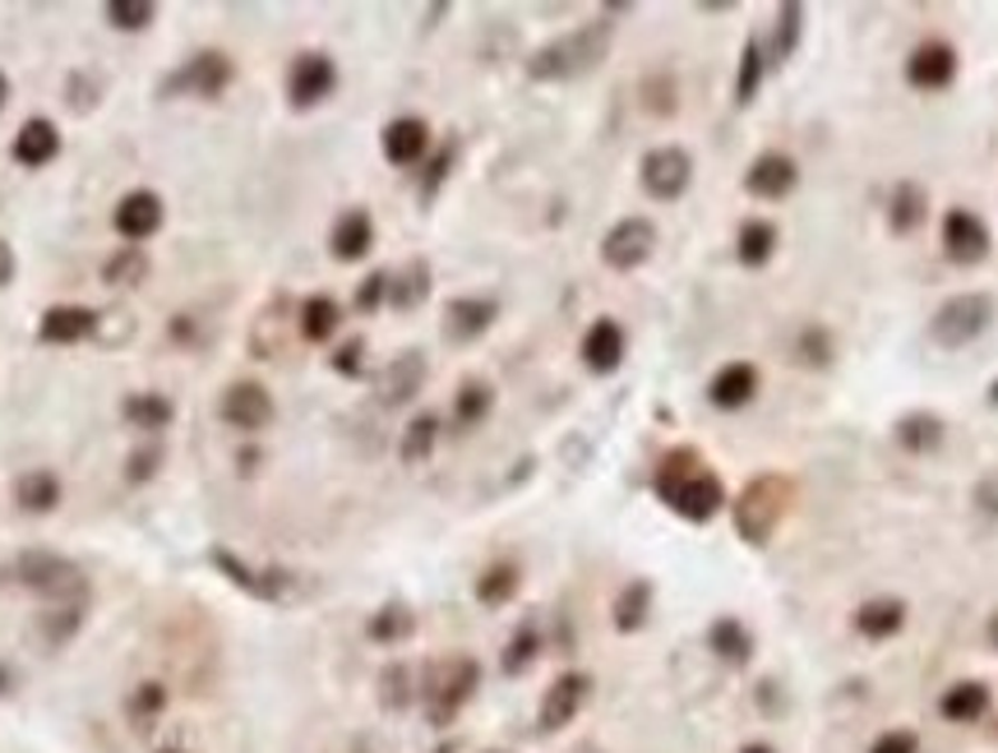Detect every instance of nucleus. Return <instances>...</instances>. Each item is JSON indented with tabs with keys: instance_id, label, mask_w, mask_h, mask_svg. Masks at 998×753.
I'll list each match as a JSON object with an SVG mask.
<instances>
[{
	"instance_id": "1",
	"label": "nucleus",
	"mask_w": 998,
	"mask_h": 753,
	"mask_svg": "<svg viewBox=\"0 0 998 753\" xmlns=\"http://www.w3.org/2000/svg\"><path fill=\"white\" fill-rule=\"evenodd\" d=\"M657 495L666 499V505L679 518H689V522H707L716 509H722V499H726L722 481L707 472V462L694 449H675V453L662 458V467H657Z\"/></svg>"
},
{
	"instance_id": "2",
	"label": "nucleus",
	"mask_w": 998,
	"mask_h": 753,
	"mask_svg": "<svg viewBox=\"0 0 998 753\" xmlns=\"http://www.w3.org/2000/svg\"><path fill=\"white\" fill-rule=\"evenodd\" d=\"M786 505H791V481L786 477H759V481H749V490L735 499V531L744 541H767L772 537V527L782 522V514H786Z\"/></svg>"
},
{
	"instance_id": "3",
	"label": "nucleus",
	"mask_w": 998,
	"mask_h": 753,
	"mask_svg": "<svg viewBox=\"0 0 998 753\" xmlns=\"http://www.w3.org/2000/svg\"><path fill=\"white\" fill-rule=\"evenodd\" d=\"M606 51V28H583V33H569L565 42H550L532 56V75L537 79H569L587 66H597Z\"/></svg>"
},
{
	"instance_id": "4",
	"label": "nucleus",
	"mask_w": 998,
	"mask_h": 753,
	"mask_svg": "<svg viewBox=\"0 0 998 753\" xmlns=\"http://www.w3.org/2000/svg\"><path fill=\"white\" fill-rule=\"evenodd\" d=\"M989 315H994V301L985 292H966V296H952L939 315H933L929 333L939 348H966V342L989 329Z\"/></svg>"
},
{
	"instance_id": "5",
	"label": "nucleus",
	"mask_w": 998,
	"mask_h": 753,
	"mask_svg": "<svg viewBox=\"0 0 998 753\" xmlns=\"http://www.w3.org/2000/svg\"><path fill=\"white\" fill-rule=\"evenodd\" d=\"M652 245H657V227H652L647 217H624V223H615V227L606 232V241H601V260H606L610 268H619V273H629V268H638V264L652 255Z\"/></svg>"
},
{
	"instance_id": "6",
	"label": "nucleus",
	"mask_w": 998,
	"mask_h": 753,
	"mask_svg": "<svg viewBox=\"0 0 998 753\" xmlns=\"http://www.w3.org/2000/svg\"><path fill=\"white\" fill-rule=\"evenodd\" d=\"M232 84V60L223 51H199L190 56V66H180L163 92H199V98H213V92H223Z\"/></svg>"
},
{
	"instance_id": "7",
	"label": "nucleus",
	"mask_w": 998,
	"mask_h": 753,
	"mask_svg": "<svg viewBox=\"0 0 998 753\" xmlns=\"http://www.w3.org/2000/svg\"><path fill=\"white\" fill-rule=\"evenodd\" d=\"M643 185L652 199H679L689 185V153L684 148H652L643 158Z\"/></svg>"
},
{
	"instance_id": "8",
	"label": "nucleus",
	"mask_w": 998,
	"mask_h": 753,
	"mask_svg": "<svg viewBox=\"0 0 998 753\" xmlns=\"http://www.w3.org/2000/svg\"><path fill=\"white\" fill-rule=\"evenodd\" d=\"M333 84H337V70H333V60L329 56H320V51H305V56H296V66H292V79H287V92H292V107H315V102H324L329 92H333Z\"/></svg>"
},
{
	"instance_id": "9",
	"label": "nucleus",
	"mask_w": 998,
	"mask_h": 753,
	"mask_svg": "<svg viewBox=\"0 0 998 753\" xmlns=\"http://www.w3.org/2000/svg\"><path fill=\"white\" fill-rule=\"evenodd\" d=\"M19 578L33 587V591H47V596H60V591L79 587V569H75V564L60 559V555H47V550L19 555Z\"/></svg>"
},
{
	"instance_id": "10",
	"label": "nucleus",
	"mask_w": 998,
	"mask_h": 753,
	"mask_svg": "<svg viewBox=\"0 0 998 753\" xmlns=\"http://www.w3.org/2000/svg\"><path fill=\"white\" fill-rule=\"evenodd\" d=\"M943 250H948V260H957V264H976V260H985V250H989V232H985V223H980L976 213L952 208V213L943 217Z\"/></svg>"
},
{
	"instance_id": "11",
	"label": "nucleus",
	"mask_w": 998,
	"mask_h": 753,
	"mask_svg": "<svg viewBox=\"0 0 998 753\" xmlns=\"http://www.w3.org/2000/svg\"><path fill=\"white\" fill-rule=\"evenodd\" d=\"M217 412H223V421L236 426V430H264L273 421V398L260 384H232L223 393V407H217Z\"/></svg>"
},
{
	"instance_id": "12",
	"label": "nucleus",
	"mask_w": 998,
	"mask_h": 753,
	"mask_svg": "<svg viewBox=\"0 0 998 753\" xmlns=\"http://www.w3.org/2000/svg\"><path fill=\"white\" fill-rule=\"evenodd\" d=\"M158 227H163V199L153 190H135L116 204V232L125 241H148Z\"/></svg>"
},
{
	"instance_id": "13",
	"label": "nucleus",
	"mask_w": 998,
	"mask_h": 753,
	"mask_svg": "<svg viewBox=\"0 0 998 753\" xmlns=\"http://www.w3.org/2000/svg\"><path fill=\"white\" fill-rule=\"evenodd\" d=\"M952 75H957V56H952L948 42H924V47H916L911 60H907V79H911L916 88H929V92H933V88H948Z\"/></svg>"
},
{
	"instance_id": "14",
	"label": "nucleus",
	"mask_w": 998,
	"mask_h": 753,
	"mask_svg": "<svg viewBox=\"0 0 998 753\" xmlns=\"http://www.w3.org/2000/svg\"><path fill=\"white\" fill-rule=\"evenodd\" d=\"M744 185H749V195H759V199H782L795 190V163L786 153H763V158L749 167Z\"/></svg>"
},
{
	"instance_id": "15",
	"label": "nucleus",
	"mask_w": 998,
	"mask_h": 753,
	"mask_svg": "<svg viewBox=\"0 0 998 753\" xmlns=\"http://www.w3.org/2000/svg\"><path fill=\"white\" fill-rule=\"evenodd\" d=\"M425 144H430L425 120H417V116H398V120H389V130H384V158H389L393 167H412V163H421Z\"/></svg>"
},
{
	"instance_id": "16",
	"label": "nucleus",
	"mask_w": 998,
	"mask_h": 753,
	"mask_svg": "<svg viewBox=\"0 0 998 753\" xmlns=\"http://www.w3.org/2000/svg\"><path fill=\"white\" fill-rule=\"evenodd\" d=\"M583 361H587V370H597V374L619 370V361H624V329L615 320H597L587 329V338H583Z\"/></svg>"
},
{
	"instance_id": "17",
	"label": "nucleus",
	"mask_w": 998,
	"mask_h": 753,
	"mask_svg": "<svg viewBox=\"0 0 998 753\" xmlns=\"http://www.w3.org/2000/svg\"><path fill=\"white\" fill-rule=\"evenodd\" d=\"M88 333H98V315L84 305H51L38 324L42 342H84Z\"/></svg>"
},
{
	"instance_id": "18",
	"label": "nucleus",
	"mask_w": 998,
	"mask_h": 753,
	"mask_svg": "<svg viewBox=\"0 0 998 753\" xmlns=\"http://www.w3.org/2000/svg\"><path fill=\"white\" fill-rule=\"evenodd\" d=\"M754 389H759V370H754V365H744V361H731V365L716 370V380H712L707 398H712L716 407H726V412H735V407H744L749 398H754Z\"/></svg>"
},
{
	"instance_id": "19",
	"label": "nucleus",
	"mask_w": 998,
	"mask_h": 753,
	"mask_svg": "<svg viewBox=\"0 0 998 753\" xmlns=\"http://www.w3.org/2000/svg\"><path fill=\"white\" fill-rule=\"evenodd\" d=\"M56 153H60V130H56L51 120H42V116H38V120H28L23 130L14 135V158H19L23 167H47Z\"/></svg>"
},
{
	"instance_id": "20",
	"label": "nucleus",
	"mask_w": 998,
	"mask_h": 753,
	"mask_svg": "<svg viewBox=\"0 0 998 753\" xmlns=\"http://www.w3.org/2000/svg\"><path fill=\"white\" fill-rule=\"evenodd\" d=\"M370 241H374V227H370V213L352 208V213H342V217H337V227H333V255H337L342 264H352V260H361V255H365V250H370Z\"/></svg>"
},
{
	"instance_id": "21",
	"label": "nucleus",
	"mask_w": 998,
	"mask_h": 753,
	"mask_svg": "<svg viewBox=\"0 0 998 753\" xmlns=\"http://www.w3.org/2000/svg\"><path fill=\"white\" fill-rule=\"evenodd\" d=\"M495 320V305L490 301H453L449 315H444V333L453 342H472L477 333H486Z\"/></svg>"
},
{
	"instance_id": "22",
	"label": "nucleus",
	"mask_w": 998,
	"mask_h": 753,
	"mask_svg": "<svg viewBox=\"0 0 998 753\" xmlns=\"http://www.w3.org/2000/svg\"><path fill=\"white\" fill-rule=\"evenodd\" d=\"M421 380H425V361H421L417 352L398 356V361L389 365V374H384V402H408V398L421 389Z\"/></svg>"
},
{
	"instance_id": "23",
	"label": "nucleus",
	"mask_w": 998,
	"mask_h": 753,
	"mask_svg": "<svg viewBox=\"0 0 998 753\" xmlns=\"http://www.w3.org/2000/svg\"><path fill=\"white\" fill-rule=\"evenodd\" d=\"M213 559H217V569H227V578L232 583H241L245 591H255V596H283V574H273V578H264V574H255L250 564H241L232 550H213Z\"/></svg>"
},
{
	"instance_id": "24",
	"label": "nucleus",
	"mask_w": 998,
	"mask_h": 753,
	"mask_svg": "<svg viewBox=\"0 0 998 753\" xmlns=\"http://www.w3.org/2000/svg\"><path fill=\"white\" fill-rule=\"evenodd\" d=\"M14 495H19V509H28V514H51L60 505V481L51 472H28V477H19Z\"/></svg>"
},
{
	"instance_id": "25",
	"label": "nucleus",
	"mask_w": 998,
	"mask_h": 753,
	"mask_svg": "<svg viewBox=\"0 0 998 753\" xmlns=\"http://www.w3.org/2000/svg\"><path fill=\"white\" fill-rule=\"evenodd\" d=\"M125 421L144 426V430H163L172 421V402L163 393H135V398H125Z\"/></svg>"
},
{
	"instance_id": "26",
	"label": "nucleus",
	"mask_w": 998,
	"mask_h": 753,
	"mask_svg": "<svg viewBox=\"0 0 998 753\" xmlns=\"http://www.w3.org/2000/svg\"><path fill=\"white\" fill-rule=\"evenodd\" d=\"M583 694H587V679H578V675L559 679L546 698V726H565V721L574 716V707L583 703Z\"/></svg>"
},
{
	"instance_id": "27",
	"label": "nucleus",
	"mask_w": 998,
	"mask_h": 753,
	"mask_svg": "<svg viewBox=\"0 0 998 753\" xmlns=\"http://www.w3.org/2000/svg\"><path fill=\"white\" fill-rule=\"evenodd\" d=\"M772 250H776V227L772 223H744V232H740V264L759 268V264L772 260Z\"/></svg>"
},
{
	"instance_id": "28",
	"label": "nucleus",
	"mask_w": 998,
	"mask_h": 753,
	"mask_svg": "<svg viewBox=\"0 0 998 753\" xmlns=\"http://www.w3.org/2000/svg\"><path fill=\"white\" fill-rule=\"evenodd\" d=\"M333 329H337V305L329 296H310L301 305V333L310 342H324V338H333Z\"/></svg>"
},
{
	"instance_id": "29",
	"label": "nucleus",
	"mask_w": 998,
	"mask_h": 753,
	"mask_svg": "<svg viewBox=\"0 0 998 753\" xmlns=\"http://www.w3.org/2000/svg\"><path fill=\"white\" fill-rule=\"evenodd\" d=\"M892 232H916V223L924 217V195H920V185H897V195H892Z\"/></svg>"
},
{
	"instance_id": "30",
	"label": "nucleus",
	"mask_w": 998,
	"mask_h": 753,
	"mask_svg": "<svg viewBox=\"0 0 998 753\" xmlns=\"http://www.w3.org/2000/svg\"><path fill=\"white\" fill-rule=\"evenodd\" d=\"M434 439H440V421H434V417H417L408 426V434H402V458H408V462H425L430 449H434Z\"/></svg>"
},
{
	"instance_id": "31",
	"label": "nucleus",
	"mask_w": 998,
	"mask_h": 753,
	"mask_svg": "<svg viewBox=\"0 0 998 753\" xmlns=\"http://www.w3.org/2000/svg\"><path fill=\"white\" fill-rule=\"evenodd\" d=\"M939 434H943V430H939V421H933V417H907V421L897 426V439H901V444H907L911 453L933 449V444H939Z\"/></svg>"
},
{
	"instance_id": "32",
	"label": "nucleus",
	"mask_w": 998,
	"mask_h": 753,
	"mask_svg": "<svg viewBox=\"0 0 998 753\" xmlns=\"http://www.w3.org/2000/svg\"><path fill=\"white\" fill-rule=\"evenodd\" d=\"M490 412V389L486 384H462V393H458V426H477L481 417Z\"/></svg>"
},
{
	"instance_id": "33",
	"label": "nucleus",
	"mask_w": 998,
	"mask_h": 753,
	"mask_svg": "<svg viewBox=\"0 0 998 753\" xmlns=\"http://www.w3.org/2000/svg\"><path fill=\"white\" fill-rule=\"evenodd\" d=\"M759 79H763V56H759V42L744 47V60H740V79H735V98L749 102L759 92Z\"/></svg>"
},
{
	"instance_id": "34",
	"label": "nucleus",
	"mask_w": 998,
	"mask_h": 753,
	"mask_svg": "<svg viewBox=\"0 0 998 753\" xmlns=\"http://www.w3.org/2000/svg\"><path fill=\"white\" fill-rule=\"evenodd\" d=\"M518 587V574H513V564H495V569L477 583V596L481 602H505V596Z\"/></svg>"
},
{
	"instance_id": "35",
	"label": "nucleus",
	"mask_w": 998,
	"mask_h": 753,
	"mask_svg": "<svg viewBox=\"0 0 998 753\" xmlns=\"http://www.w3.org/2000/svg\"><path fill=\"white\" fill-rule=\"evenodd\" d=\"M897 624H901V606L897 602H873V606L860 610V629L864 634H888V629H897Z\"/></svg>"
},
{
	"instance_id": "36",
	"label": "nucleus",
	"mask_w": 998,
	"mask_h": 753,
	"mask_svg": "<svg viewBox=\"0 0 998 753\" xmlns=\"http://www.w3.org/2000/svg\"><path fill=\"white\" fill-rule=\"evenodd\" d=\"M102 14H107L116 28H148L153 6H144V0H139V6H135V0H111V6H107Z\"/></svg>"
},
{
	"instance_id": "37",
	"label": "nucleus",
	"mask_w": 998,
	"mask_h": 753,
	"mask_svg": "<svg viewBox=\"0 0 998 753\" xmlns=\"http://www.w3.org/2000/svg\"><path fill=\"white\" fill-rule=\"evenodd\" d=\"M107 282H139L144 273H148V260L139 255V250H125V255H116V260H107Z\"/></svg>"
},
{
	"instance_id": "38",
	"label": "nucleus",
	"mask_w": 998,
	"mask_h": 753,
	"mask_svg": "<svg viewBox=\"0 0 998 753\" xmlns=\"http://www.w3.org/2000/svg\"><path fill=\"white\" fill-rule=\"evenodd\" d=\"M985 707V694L980 688H957V694L948 698V716H976Z\"/></svg>"
},
{
	"instance_id": "39",
	"label": "nucleus",
	"mask_w": 998,
	"mask_h": 753,
	"mask_svg": "<svg viewBox=\"0 0 998 753\" xmlns=\"http://www.w3.org/2000/svg\"><path fill=\"white\" fill-rule=\"evenodd\" d=\"M384 282H389V273H370V277H365V287L356 292V305H361V310H374V305H380Z\"/></svg>"
},
{
	"instance_id": "40",
	"label": "nucleus",
	"mask_w": 998,
	"mask_h": 753,
	"mask_svg": "<svg viewBox=\"0 0 998 753\" xmlns=\"http://www.w3.org/2000/svg\"><path fill=\"white\" fill-rule=\"evenodd\" d=\"M643 596H647V587H634V591L619 602V624H624V629H629V624H638V615H643V610H638V606H643Z\"/></svg>"
},
{
	"instance_id": "41",
	"label": "nucleus",
	"mask_w": 998,
	"mask_h": 753,
	"mask_svg": "<svg viewBox=\"0 0 998 753\" xmlns=\"http://www.w3.org/2000/svg\"><path fill=\"white\" fill-rule=\"evenodd\" d=\"M361 352H365L361 342H348V348L337 352V361H333V365H337L342 374H356V370H361Z\"/></svg>"
},
{
	"instance_id": "42",
	"label": "nucleus",
	"mask_w": 998,
	"mask_h": 753,
	"mask_svg": "<svg viewBox=\"0 0 998 753\" xmlns=\"http://www.w3.org/2000/svg\"><path fill=\"white\" fill-rule=\"evenodd\" d=\"M444 167H449V148L440 153V158H434V167H430V176H425V199L434 195V185H440V180H444Z\"/></svg>"
},
{
	"instance_id": "43",
	"label": "nucleus",
	"mask_w": 998,
	"mask_h": 753,
	"mask_svg": "<svg viewBox=\"0 0 998 753\" xmlns=\"http://www.w3.org/2000/svg\"><path fill=\"white\" fill-rule=\"evenodd\" d=\"M153 458H158V453H144V458H135V467H130V477H135V481L153 472Z\"/></svg>"
},
{
	"instance_id": "44",
	"label": "nucleus",
	"mask_w": 998,
	"mask_h": 753,
	"mask_svg": "<svg viewBox=\"0 0 998 753\" xmlns=\"http://www.w3.org/2000/svg\"><path fill=\"white\" fill-rule=\"evenodd\" d=\"M10 273H14V260H10V250H6V241H0V282H10Z\"/></svg>"
},
{
	"instance_id": "45",
	"label": "nucleus",
	"mask_w": 998,
	"mask_h": 753,
	"mask_svg": "<svg viewBox=\"0 0 998 753\" xmlns=\"http://www.w3.org/2000/svg\"><path fill=\"white\" fill-rule=\"evenodd\" d=\"M879 753H907V740H888Z\"/></svg>"
},
{
	"instance_id": "46",
	"label": "nucleus",
	"mask_w": 998,
	"mask_h": 753,
	"mask_svg": "<svg viewBox=\"0 0 998 753\" xmlns=\"http://www.w3.org/2000/svg\"><path fill=\"white\" fill-rule=\"evenodd\" d=\"M6 92H10V84H6V75H0V107H6Z\"/></svg>"
},
{
	"instance_id": "47",
	"label": "nucleus",
	"mask_w": 998,
	"mask_h": 753,
	"mask_svg": "<svg viewBox=\"0 0 998 753\" xmlns=\"http://www.w3.org/2000/svg\"><path fill=\"white\" fill-rule=\"evenodd\" d=\"M994 402H998V384H994Z\"/></svg>"
},
{
	"instance_id": "48",
	"label": "nucleus",
	"mask_w": 998,
	"mask_h": 753,
	"mask_svg": "<svg viewBox=\"0 0 998 753\" xmlns=\"http://www.w3.org/2000/svg\"><path fill=\"white\" fill-rule=\"evenodd\" d=\"M167 753H176V749H167Z\"/></svg>"
}]
</instances>
